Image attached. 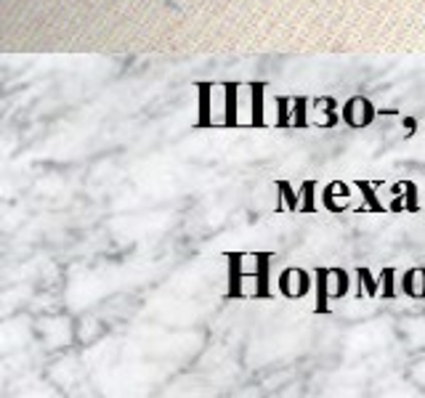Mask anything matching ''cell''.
<instances>
[{"label":"cell","mask_w":425,"mask_h":398,"mask_svg":"<svg viewBox=\"0 0 425 398\" xmlns=\"http://www.w3.org/2000/svg\"><path fill=\"white\" fill-rule=\"evenodd\" d=\"M340 115H343V125L351 128V130L370 128V125L380 117V115H377V106H375L367 96H351V99L343 104Z\"/></svg>","instance_id":"cell-1"},{"label":"cell","mask_w":425,"mask_h":398,"mask_svg":"<svg viewBox=\"0 0 425 398\" xmlns=\"http://www.w3.org/2000/svg\"><path fill=\"white\" fill-rule=\"evenodd\" d=\"M311 287H314V271L308 274L306 268H285L282 274H279V281H276V290L282 297H287V300H301V297H306L311 292Z\"/></svg>","instance_id":"cell-2"},{"label":"cell","mask_w":425,"mask_h":398,"mask_svg":"<svg viewBox=\"0 0 425 398\" xmlns=\"http://www.w3.org/2000/svg\"><path fill=\"white\" fill-rule=\"evenodd\" d=\"M253 279V300H274L272 292V252H255V271Z\"/></svg>","instance_id":"cell-3"},{"label":"cell","mask_w":425,"mask_h":398,"mask_svg":"<svg viewBox=\"0 0 425 398\" xmlns=\"http://www.w3.org/2000/svg\"><path fill=\"white\" fill-rule=\"evenodd\" d=\"M391 202L388 210L391 212H420V189L415 181H399L391 186Z\"/></svg>","instance_id":"cell-4"},{"label":"cell","mask_w":425,"mask_h":398,"mask_svg":"<svg viewBox=\"0 0 425 398\" xmlns=\"http://www.w3.org/2000/svg\"><path fill=\"white\" fill-rule=\"evenodd\" d=\"M383 186V178H377V181H370V178H357L354 181V189H359L361 194V205H359L354 212L361 215V212H377V215H383V212H391L388 205H383L380 202V197H377V189Z\"/></svg>","instance_id":"cell-5"},{"label":"cell","mask_w":425,"mask_h":398,"mask_svg":"<svg viewBox=\"0 0 425 398\" xmlns=\"http://www.w3.org/2000/svg\"><path fill=\"white\" fill-rule=\"evenodd\" d=\"M348 199H351V186L343 181H330L322 189V208L332 215H340L348 210Z\"/></svg>","instance_id":"cell-6"},{"label":"cell","mask_w":425,"mask_h":398,"mask_svg":"<svg viewBox=\"0 0 425 398\" xmlns=\"http://www.w3.org/2000/svg\"><path fill=\"white\" fill-rule=\"evenodd\" d=\"M311 115H317V120L311 122L317 128H338L343 122V115L338 112V101L332 96L311 99Z\"/></svg>","instance_id":"cell-7"},{"label":"cell","mask_w":425,"mask_h":398,"mask_svg":"<svg viewBox=\"0 0 425 398\" xmlns=\"http://www.w3.org/2000/svg\"><path fill=\"white\" fill-rule=\"evenodd\" d=\"M229 260V290H226V297H232V300H245V297H250V295L245 292V255L242 252H229L226 255Z\"/></svg>","instance_id":"cell-8"},{"label":"cell","mask_w":425,"mask_h":398,"mask_svg":"<svg viewBox=\"0 0 425 398\" xmlns=\"http://www.w3.org/2000/svg\"><path fill=\"white\" fill-rule=\"evenodd\" d=\"M399 292L412 297V300H425V268H409L399 279Z\"/></svg>","instance_id":"cell-9"},{"label":"cell","mask_w":425,"mask_h":398,"mask_svg":"<svg viewBox=\"0 0 425 398\" xmlns=\"http://www.w3.org/2000/svg\"><path fill=\"white\" fill-rule=\"evenodd\" d=\"M213 125V83H197V128Z\"/></svg>","instance_id":"cell-10"},{"label":"cell","mask_w":425,"mask_h":398,"mask_svg":"<svg viewBox=\"0 0 425 398\" xmlns=\"http://www.w3.org/2000/svg\"><path fill=\"white\" fill-rule=\"evenodd\" d=\"M223 128H239V86L226 83L223 86Z\"/></svg>","instance_id":"cell-11"},{"label":"cell","mask_w":425,"mask_h":398,"mask_svg":"<svg viewBox=\"0 0 425 398\" xmlns=\"http://www.w3.org/2000/svg\"><path fill=\"white\" fill-rule=\"evenodd\" d=\"M266 83H250L247 86V90H250V125L253 128H263L266 125V106H263V101H266Z\"/></svg>","instance_id":"cell-12"},{"label":"cell","mask_w":425,"mask_h":398,"mask_svg":"<svg viewBox=\"0 0 425 398\" xmlns=\"http://www.w3.org/2000/svg\"><path fill=\"white\" fill-rule=\"evenodd\" d=\"M330 279L332 268H314V290H317L314 313H330Z\"/></svg>","instance_id":"cell-13"},{"label":"cell","mask_w":425,"mask_h":398,"mask_svg":"<svg viewBox=\"0 0 425 398\" xmlns=\"http://www.w3.org/2000/svg\"><path fill=\"white\" fill-rule=\"evenodd\" d=\"M276 191H279V199H276V212H301V189L295 191L290 181H276Z\"/></svg>","instance_id":"cell-14"},{"label":"cell","mask_w":425,"mask_h":398,"mask_svg":"<svg viewBox=\"0 0 425 398\" xmlns=\"http://www.w3.org/2000/svg\"><path fill=\"white\" fill-rule=\"evenodd\" d=\"M292 128H301V130L311 128V99L308 96H292Z\"/></svg>","instance_id":"cell-15"},{"label":"cell","mask_w":425,"mask_h":398,"mask_svg":"<svg viewBox=\"0 0 425 398\" xmlns=\"http://www.w3.org/2000/svg\"><path fill=\"white\" fill-rule=\"evenodd\" d=\"M354 274H357V279H359V281H357V284H359L357 300H359V295H361V290H364V295H367V297H377V295H380V279L375 277V274L370 271V268H367V266H359Z\"/></svg>","instance_id":"cell-16"},{"label":"cell","mask_w":425,"mask_h":398,"mask_svg":"<svg viewBox=\"0 0 425 398\" xmlns=\"http://www.w3.org/2000/svg\"><path fill=\"white\" fill-rule=\"evenodd\" d=\"M301 212H319V202H317V181L308 178L301 183Z\"/></svg>","instance_id":"cell-17"},{"label":"cell","mask_w":425,"mask_h":398,"mask_svg":"<svg viewBox=\"0 0 425 398\" xmlns=\"http://www.w3.org/2000/svg\"><path fill=\"white\" fill-rule=\"evenodd\" d=\"M377 279H380V295H383L386 300L399 297V287H396V284H399V281H396V279H399V271H396V268H391V266H388V268H383Z\"/></svg>","instance_id":"cell-18"},{"label":"cell","mask_w":425,"mask_h":398,"mask_svg":"<svg viewBox=\"0 0 425 398\" xmlns=\"http://www.w3.org/2000/svg\"><path fill=\"white\" fill-rule=\"evenodd\" d=\"M276 128H292V96H276Z\"/></svg>","instance_id":"cell-19"},{"label":"cell","mask_w":425,"mask_h":398,"mask_svg":"<svg viewBox=\"0 0 425 398\" xmlns=\"http://www.w3.org/2000/svg\"><path fill=\"white\" fill-rule=\"evenodd\" d=\"M332 279H335V297H346V295L351 292V277H348V271L346 268H332Z\"/></svg>","instance_id":"cell-20"},{"label":"cell","mask_w":425,"mask_h":398,"mask_svg":"<svg viewBox=\"0 0 425 398\" xmlns=\"http://www.w3.org/2000/svg\"><path fill=\"white\" fill-rule=\"evenodd\" d=\"M402 128L407 130L404 136H407V139H412V136H417V128H420V122H417V117L407 115V117H402Z\"/></svg>","instance_id":"cell-21"}]
</instances>
